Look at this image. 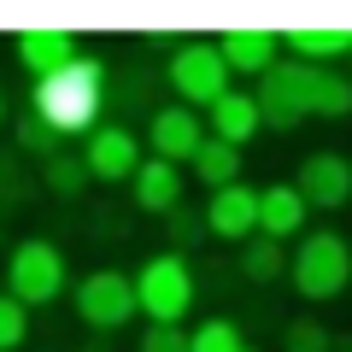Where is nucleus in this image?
Instances as JSON below:
<instances>
[{
    "mask_svg": "<svg viewBox=\"0 0 352 352\" xmlns=\"http://www.w3.org/2000/svg\"><path fill=\"white\" fill-rule=\"evenodd\" d=\"M294 270V252L282 247V241L270 235H252L247 247H241V276L252 282V288H270V282H282Z\"/></svg>",
    "mask_w": 352,
    "mask_h": 352,
    "instance_id": "nucleus-18",
    "label": "nucleus"
},
{
    "mask_svg": "<svg viewBox=\"0 0 352 352\" xmlns=\"http://www.w3.org/2000/svg\"><path fill=\"white\" fill-rule=\"evenodd\" d=\"M182 164H170V159H147L141 164V176L129 182V200L141 206L147 217H170L176 206H182Z\"/></svg>",
    "mask_w": 352,
    "mask_h": 352,
    "instance_id": "nucleus-13",
    "label": "nucleus"
},
{
    "mask_svg": "<svg viewBox=\"0 0 352 352\" xmlns=\"http://www.w3.org/2000/svg\"><path fill=\"white\" fill-rule=\"evenodd\" d=\"M24 340H30V305L6 294V300H0V346H6V352H18Z\"/></svg>",
    "mask_w": 352,
    "mask_h": 352,
    "instance_id": "nucleus-26",
    "label": "nucleus"
},
{
    "mask_svg": "<svg viewBox=\"0 0 352 352\" xmlns=\"http://www.w3.org/2000/svg\"><path fill=\"white\" fill-rule=\"evenodd\" d=\"M305 217H311V206H305V194L294 188V182H270V188H264L258 235H270V241H300V235H305Z\"/></svg>",
    "mask_w": 352,
    "mask_h": 352,
    "instance_id": "nucleus-14",
    "label": "nucleus"
},
{
    "mask_svg": "<svg viewBox=\"0 0 352 352\" xmlns=\"http://www.w3.org/2000/svg\"><path fill=\"white\" fill-rule=\"evenodd\" d=\"M88 182H94V176H88V159H82V153H59V159L41 164V188H47L53 200H82Z\"/></svg>",
    "mask_w": 352,
    "mask_h": 352,
    "instance_id": "nucleus-20",
    "label": "nucleus"
},
{
    "mask_svg": "<svg viewBox=\"0 0 352 352\" xmlns=\"http://www.w3.org/2000/svg\"><path fill=\"white\" fill-rule=\"evenodd\" d=\"M188 176H194V182H206V188H235V182H241V147H229V141H206V147H200V159H194L188 164Z\"/></svg>",
    "mask_w": 352,
    "mask_h": 352,
    "instance_id": "nucleus-19",
    "label": "nucleus"
},
{
    "mask_svg": "<svg viewBox=\"0 0 352 352\" xmlns=\"http://www.w3.org/2000/svg\"><path fill=\"white\" fill-rule=\"evenodd\" d=\"M6 294L24 300L30 311H36V305H53L59 294H76V288H71V264H65L59 241H41V235L18 241V247L6 252Z\"/></svg>",
    "mask_w": 352,
    "mask_h": 352,
    "instance_id": "nucleus-4",
    "label": "nucleus"
},
{
    "mask_svg": "<svg viewBox=\"0 0 352 352\" xmlns=\"http://www.w3.org/2000/svg\"><path fill=\"white\" fill-rule=\"evenodd\" d=\"M12 147L47 164V159H59V153H65V135H59V129H53L41 112H24V118L12 124Z\"/></svg>",
    "mask_w": 352,
    "mask_h": 352,
    "instance_id": "nucleus-21",
    "label": "nucleus"
},
{
    "mask_svg": "<svg viewBox=\"0 0 352 352\" xmlns=\"http://www.w3.org/2000/svg\"><path fill=\"white\" fill-rule=\"evenodd\" d=\"M135 352H194V335L188 329H170V323H147L135 340Z\"/></svg>",
    "mask_w": 352,
    "mask_h": 352,
    "instance_id": "nucleus-27",
    "label": "nucleus"
},
{
    "mask_svg": "<svg viewBox=\"0 0 352 352\" xmlns=\"http://www.w3.org/2000/svg\"><path fill=\"white\" fill-rule=\"evenodd\" d=\"M82 159H88V176L94 182H106V188H118V182H135L141 176V135L129 124H100L94 135L82 141Z\"/></svg>",
    "mask_w": 352,
    "mask_h": 352,
    "instance_id": "nucleus-8",
    "label": "nucleus"
},
{
    "mask_svg": "<svg viewBox=\"0 0 352 352\" xmlns=\"http://www.w3.org/2000/svg\"><path fill=\"white\" fill-rule=\"evenodd\" d=\"M82 59V47H76V36L71 30H24L18 36V65H24L30 76H59L65 65H76Z\"/></svg>",
    "mask_w": 352,
    "mask_h": 352,
    "instance_id": "nucleus-12",
    "label": "nucleus"
},
{
    "mask_svg": "<svg viewBox=\"0 0 352 352\" xmlns=\"http://www.w3.org/2000/svg\"><path fill=\"white\" fill-rule=\"evenodd\" d=\"M294 188L305 194V206H317V212H340V206L352 200V159L346 153H305L300 170H294Z\"/></svg>",
    "mask_w": 352,
    "mask_h": 352,
    "instance_id": "nucleus-10",
    "label": "nucleus"
},
{
    "mask_svg": "<svg viewBox=\"0 0 352 352\" xmlns=\"http://www.w3.org/2000/svg\"><path fill=\"white\" fill-rule=\"evenodd\" d=\"M76 317H82L88 335H118L141 317V294H135V276L129 270H88L71 294Z\"/></svg>",
    "mask_w": 352,
    "mask_h": 352,
    "instance_id": "nucleus-7",
    "label": "nucleus"
},
{
    "mask_svg": "<svg viewBox=\"0 0 352 352\" xmlns=\"http://www.w3.org/2000/svg\"><path fill=\"white\" fill-rule=\"evenodd\" d=\"M229 59H223V47L217 41H182V47L164 59V82H170V94H176V106H194V112H212L223 94H235L229 88Z\"/></svg>",
    "mask_w": 352,
    "mask_h": 352,
    "instance_id": "nucleus-5",
    "label": "nucleus"
},
{
    "mask_svg": "<svg viewBox=\"0 0 352 352\" xmlns=\"http://www.w3.org/2000/svg\"><path fill=\"white\" fill-rule=\"evenodd\" d=\"M282 47L305 65H335V59H352V30L340 24H305V30H282Z\"/></svg>",
    "mask_w": 352,
    "mask_h": 352,
    "instance_id": "nucleus-16",
    "label": "nucleus"
},
{
    "mask_svg": "<svg viewBox=\"0 0 352 352\" xmlns=\"http://www.w3.org/2000/svg\"><path fill=\"white\" fill-rule=\"evenodd\" d=\"M264 129V106H258V94H223V100L212 106V135L217 141H229V147H247L252 135Z\"/></svg>",
    "mask_w": 352,
    "mask_h": 352,
    "instance_id": "nucleus-17",
    "label": "nucleus"
},
{
    "mask_svg": "<svg viewBox=\"0 0 352 352\" xmlns=\"http://www.w3.org/2000/svg\"><path fill=\"white\" fill-rule=\"evenodd\" d=\"M30 112H41L65 141H88L106 124V65L94 53H82L76 65H65L59 76L30 82Z\"/></svg>",
    "mask_w": 352,
    "mask_h": 352,
    "instance_id": "nucleus-1",
    "label": "nucleus"
},
{
    "mask_svg": "<svg viewBox=\"0 0 352 352\" xmlns=\"http://www.w3.org/2000/svg\"><path fill=\"white\" fill-rule=\"evenodd\" d=\"M288 288L300 294L305 305H329L340 294H352V241L340 229H305L294 241V270Z\"/></svg>",
    "mask_w": 352,
    "mask_h": 352,
    "instance_id": "nucleus-2",
    "label": "nucleus"
},
{
    "mask_svg": "<svg viewBox=\"0 0 352 352\" xmlns=\"http://www.w3.org/2000/svg\"><path fill=\"white\" fill-rule=\"evenodd\" d=\"M258 206H264V188H252V182L217 188L212 200H206V229H212V241L247 247V241L258 235Z\"/></svg>",
    "mask_w": 352,
    "mask_h": 352,
    "instance_id": "nucleus-11",
    "label": "nucleus"
},
{
    "mask_svg": "<svg viewBox=\"0 0 352 352\" xmlns=\"http://www.w3.org/2000/svg\"><path fill=\"white\" fill-rule=\"evenodd\" d=\"M335 352H352V329H346V335H335Z\"/></svg>",
    "mask_w": 352,
    "mask_h": 352,
    "instance_id": "nucleus-29",
    "label": "nucleus"
},
{
    "mask_svg": "<svg viewBox=\"0 0 352 352\" xmlns=\"http://www.w3.org/2000/svg\"><path fill=\"white\" fill-rule=\"evenodd\" d=\"M206 141H212V129L200 124L194 106H159V112L147 118V147H153V159H170V164L188 170V164L200 159Z\"/></svg>",
    "mask_w": 352,
    "mask_h": 352,
    "instance_id": "nucleus-9",
    "label": "nucleus"
},
{
    "mask_svg": "<svg viewBox=\"0 0 352 352\" xmlns=\"http://www.w3.org/2000/svg\"><path fill=\"white\" fill-rule=\"evenodd\" d=\"M282 352H335V329L323 317H288L282 323Z\"/></svg>",
    "mask_w": 352,
    "mask_h": 352,
    "instance_id": "nucleus-22",
    "label": "nucleus"
},
{
    "mask_svg": "<svg viewBox=\"0 0 352 352\" xmlns=\"http://www.w3.org/2000/svg\"><path fill=\"white\" fill-rule=\"evenodd\" d=\"M258 106H264V129L270 135H294L305 118H317V65L305 59H282L270 76H258Z\"/></svg>",
    "mask_w": 352,
    "mask_h": 352,
    "instance_id": "nucleus-6",
    "label": "nucleus"
},
{
    "mask_svg": "<svg viewBox=\"0 0 352 352\" xmlns=\"http://www.w3.org/2000/svg\"><path fill=\"white\" fill-rule=\"evenodd\" d=\"M135 294H141V317L147 323H170L182 329V317L194 311V300H200V270L188 264V252H153L147 264L135 270Z\"/></svg>",
    "mask_w": 352,
    "mask_h": 352,
    "instance_id": "nucleus-3",
    "label": "nucleus"
},
{
    "mask_svg": "<svg viewBox=\"0 0 352 352\" xmlns=\"http://www.w3.org/2000/svg\"><path fill=\"white\" fill-rule=\"evenodd\" d=\"M188 335H194V352H247V335H241L235 317H200Z\"/></svg>",
    "mask_w": 352,
    "mask_h": 352,
    "instance_id": "nucleus-23",
    "label": "nucleus"
},
{
    "mask_svg": "<svg viewBox=\"0 0 352 352\" xmlns=\"http://www.w3.org/2000/svg\"><path fill=\"white\" fill-rule=\"evenodd\" d=\"M346 65H352V59H346Z\"/></svg>",
    "mask_w": 352,
    "mask_h": 352,
    "instance_id": "nucleus-31",
    "label": "nucleus"
},
{
    "mask_svg": "<svg viewBox=\"0 0 352 352\" xmlns=\"http://www.w3.org/2000/svg\"><path fill=\"white\" fill-rule=\"evenodd\" d=\"M223 59H229V71L235 76H270L276 71V53H282V36H270V30H229L223 41Z\"/></svg>",
    "mask_w": 352,
    "mask_h": 352,
    "instance_id": "nucleus-15",
    "label": "nucleus"
},
{
    "mask_svg": "<svg viewBox=\"0 0 352 352\" xmlns=\"http://www.w3.org/2000/svg\"><path fill=\"white\" fill-rule=\"evenodd\" d=\"M76 352H112V335H88V340H82Z\"/></svg>",
    "mask_w": 352,
    "mask_h": 352,
    "instance_id": "nucleus-28",
    "label": "nucleus"
},
{
    "mask_svg": "<svg viewBox=\"0 0 352 352\" xmlns=\"http://www.w3.org/2000/svg\"><path fill=\"white\" fill-rule=\"evenodd\" d=\"M164 235H170L176 252L200 247V241H212V229H206V212H194V206H176L170 217H164Z\"/></svg>",
    "mask_w": 352,
    "mask_h": 352,
    "instance_id": "nucleus-25",
    "label": "nucleus"
},
{
    "mask_svg": "<svg viewBox=\"0 0 352 352\" xmlns=\"http://www.w3.org/2000/svg\"><path fill=\"white\" fill-rule=\"evenodd\" d=\"M247 352H258V346H247Z\"/></svg>",
    "mask_w": 352,
    "mask_h": 352,
    "instance_id": "nucleus-30",
    "label": "nucleus"
},
{
    "mask_svg": "<svg viewBox=\"0 0 352 352\" xmlns=\"http://www.w3.org/2000/svg\"><path fill=\"white\" fill-rule=\"evenodd\" d=\"M317 118H352V76L317 65Z\"/></svg>",
    "mask_w": 352,
    "mask_h": 352,
    "instance_id": "nucleus-24",
    "label": "nucleus"
}]
</instances>
